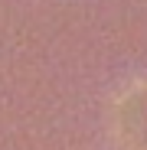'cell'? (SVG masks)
<instances>
[{
  "instance_id": "cell-1",
  "label": "cell",
  "mask_w": 147,
  "mask_h": 150,
  "mask_svg": "<svg viewBox=\"0 0 147 150\" xmlns=\"http://www.w3.org/2000/svg\"><path fill=\"white\" fill-rule=\"evenodd\" d=\"M111 137L118 150H147V82H134L111 108Z\"/></svg>"
}]
</instances>
